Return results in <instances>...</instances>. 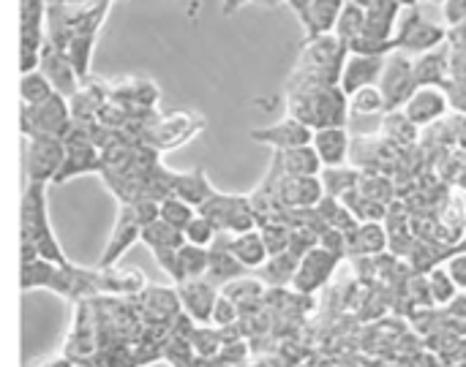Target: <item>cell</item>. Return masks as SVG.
<instances>
[{"label":"cell","mask_w":466,"mask_h":367,"mask_svg":"<svg viewBox=\"0 0 466 367\" xmlns=\"http://www.w3.org/2000/svg\"><path fill=\"white\" fill-rule=\"evenodd\" d=\"M147 286V278L137 267H76L71 262L55 264L41 256L22 262L19 289L35 292L46 289L68 303H82L93 297H134Z\"/></svg>","instance_id":"6da1fadb"},{"label":"cell","mask_w":466,"mask_h":367,"mask_svg":"<svg viewBox=\"0 0 466 367\" xmlns=\"http://www.w3.org/2000/svg\"><path fill=\"white\" fill-rule=\"evenodd\" d=\"M112 0H55L46 3V41L60 52L79 38H98Z\"/></svg>","instance_id":"7a4b0ae2"},{"label":"cell","mask_w":466,"mask_h":367,"mask_svg":"<svg viewBox=\"0 0 466 367\" xmlns=\"http://www.w3.org/2000/svg\"><path fill=\"white\" fill-rule=\"evenodd\" d=\"M287 114L311 131L347 125L350 101L339 84H287Z\"/></svg>","instance_id":"3957f363"},{"label":"cell","mask_w":466,"mask_h":367,"mask_svg":"<svg viewBox=\"0 0 466 367\" xmlns=\"http://www.w3.org/2000/svg\"><path fill=\"white\" fill-rule=\"evenodd\" d=\"M350 49L336 35L306 38L300 60L287 84H339Z\"/></svg>","instance_id":"277c9868"},{"label":"cell","mask_w":466,"mask_h":367,"mask_svg":"<svg viewBox=\"0 0 466 367\" xmlns=\"http://www.w3.org/2000/svg\"><path fill=\"white\" fill-rule=\"evenodd\" d=\"M22 243L33 245L35 253L46 262L66 264V253L55 237V229L49 223V204H46V185L27 183L22 196Z\"/></svg>","instance_id":"5b68a950"},{"label":"cell","mask_w":466,"mask_h":367,"mask_svg":"<svg viewBox=\"0 0 466 367\" xmlns=\"http://www.w3.org/2000/svg\"><path fill=\"white\" fill-rule=\"evenodd\" d=\"M205 128V117L191 109H175L167 114H158L139 136L142 144H147L156 153H167L175 147H183Z\"/></svg>","instance_id":"8992f818"},{"label":"cell","mask_w":466,"mask_h":367,"mask_svg":"<svg viewBox=\"0 0 466 367\" xmlns=\"http://www.w3.org/2000/svg\"><path fill=\"white\" fill-rule=\"evenodd\" d=\"M448 41V27L437 25L431 19H426L420 14V8H404L399 22H396V33H393V44L396 52L404 55H423L431 52L437 46H442Z\"/></svg>","instance_id":"52a82bcc"},{"label":"cell","mask_w":466,"mask_h":367,"mask_svg":"<svg viewBox=\"0 0 466 367\" xmlns=\"http://www.w3.org/2000/svg\"><path fill=\"white\" fill-rule=\"evenodd\" d=\"M197 213L202 218H208L218 234H243V232L257 229V213H254L248 196L216 191Z\"/></svg>","instance_id":"ba28073f"},{"label":"cell","mask_w":466,"mask_h":367,"mask_svg":"<svg viewBox=\"0 0 466 367\" xmlns=\"http://www.w3.org/2000/svg\"><path fill=\"white\" fill-rule=\"evenodd\" d=\"M19 125H22L25 139L27 136H55V139H66V134L74 125L71 109H68V98H63L60 93H55L52 98H46V101H41L35 106H22Z\"/></svg>","instance_id":"9c48e42d"},{"label":"cell","mask_w":466,"mask_h":367,"mask_svg":"<svg viewBox=\"0 0 466 367\" xmlns=\"http://www.w3.org/2000/svg\"><path fill=\"white\" fill-rule=\"evenodd\" d=\"M101 169V150L93 144L87 131L82 125H71V131L63 139V164L52 185H63L68 180H76L82 174H98Z\"/></svg>","instance_id":"30bf717a"},{"label":"cell","mask_w":466,"mask_h":367,"mask_svg":"<svg viewBox=\"0 0 466 367\" xmlns=\"http://www.w3.org/2000/svg\"><path fill=\"white\" fill-rule=\"evenodd\" d=\"M19 71L30 74L46 41V0H19Z\"/></svg>","instance_id":"8fae6325"},{"label":"cell","mask_w":466,"mask_h":367,"mask_svg":"<svg viewBox=\"0 0 466 367\" xmlns=\"http://www.w3.org/2000/svg\"><path fill=\"white\" fill-rule=\"evenodd\" d=\"M60 354L71 362L79 365H96V354H98V338H96V319H93V308L90 300L74 303V319H71V330L63 341Z\"/></svg>","instance_id":"7c38bea8"},{"label":"cell","mask_w":466,"mask_h":367,"mask_svg":"<svg viewBox=\"0 0 466 367\" xmlns=\"http://www.w3.org/2000/svg\"><path fill=\"white\" fill-rule=\"evenodd\" d=\"M377 87H380V93L385 98L388 112L401 109L407 104V98L418 90L415 71H412V57L404 55V52H390L385 57V68H382V76H380Z\"/></svg>","instance_id":"4fadbf2b"},{"label":"cell","mask_w":466,"mask_h":367,"mask_svg":"<svg viewBox=\"0 0 466 367\" xmlns=\"http://www.w3.org/2000/svg\"><path fill=\"white\" fill-rule=\"evenodd\" d=\"M27 153H25V169L27 183L49 185L55 183L60 164H63V139L55 136H27Z\"/></svg>","instance_id":"5bb4252c"},{"label":"cell","mask_w":466,"mask_h":367,"mask_svg":"<svg viewBox=\"0 0 466 367\" xmlns=\"http://www.w3.org/2000/svg\"><path fill=\"white\" fill-rule=\"evenodd\" d=\"M341 259L328 253L325 248H311L309 253L300 256L298 262V270H295V278H292V292L303 294V297H311L317 294L319 289H325L333 278V273L339 270Z\"/></svg>","instance_id":"9a60e30c"},{"label":"cell","mask_w":466,"mask_h":367,"mask_svg":"<svg viewBox=\"0 0 466 367\" xmlns=\"http://www.w3.org/2000/svg\"><path fill=\"white\" fill-rule=\"evenodd\" d=\"M270 172L276 177V199L284 210H311L325 196L319 177H287L276 161L270 164Z\"/></svg>","instance_id":"2e32d148"},{"label":"cell","mask_w":466,"mask_h":367,"mask_svg":"<svg viewBox=\"0 0 466 367\" xmlns=\"http://www.w3.org/2000/svg\"><path fill=\"white\" fill-rule=\"evenodd\" d=\"M142 237V223L137 218V213L131 210V204H120V213H117V221H115V229L98 256V264L101 270H109V267H117V262L139 243Z\"/></svg>","instance_id":"e0dca14e"},{"label":"cell","mask_w":466,"mask_h":367,"mask_svg":"<svg viewBox=\"0 0 466 367\" xmlns=\"http://www.w3.org/2000/svg\"><path fill=\"white\" fill-rule=\"evenodd\" d=\"M254 142L265 144V147H273V153H284V150H292V147H303V144H311V136L314 131L309 125H303L300 120L295 117H284L273 125H265V128H254L248 134Z\"/></svg>","instance_id":"ac0fdd59"},{"label":"cell","mask_w":466,"mask_h":367,"mask_svg":"<svg viewBox=\"0 0 466 367\" xmlns=\"http://www.w3.org/2000/svg\"><path fill=\"white\" fill-rule=\"evenodd\" d=\"M175 292H177L183 313L194 324H210V313H213V305L218 300V289L208 278L183 281V283L175 286Z\"/></svg>","instance_id":"d6986e66"},{"label":"cell","mask_w":466,"mask_h":367,"mask_svg":"<svg viewBox=\"0 0 466 367\" xmlns=\"http://www.w3.org/2000/svg\"><path fill=\"white\" fill-rule=\"evenodd\" d=\"M401 112L410 117L412 125L429 128V125H437L451 112V106H448V98H445L442 87H418L407 98V104L401 106Z\"/></svg>","instance_id":"ffe728a7"},{"label":"cell","mask_w":466,"mask_h":367,"mask_svg":"<svg viewBox=\"0 0 466 367\" xmlns=\"http://www.w3.org/2000/svg\"><path fill=\"white\" fill-rule=\"evenodd\" d=\"M38 71L46 76V82L52 84V90L60 93L63 98H71L82 87V82L76 79V74H74V68L68 63V57L57 46H52L49 41H44V46H41Z\"/></svg>","instance_id":"44dd1931"},{"label":"cell","mask_w":466,"mask_h":367,"mask_svg":"<svg viewBox=\"0 0 466 367\" xmlns=\"http://www.w3.org/2000/svg\"><path fill=\"white\" fill-rule=\"evenodd\" d=\"M385 68V57L380 55H347L344 65H341V76H339V87L344 95H352L363 87H371L380 82Z\"/></svg>","instance_id":"7402d4cb"},{"label":"cell","mask_w":466,"mask_h":367,"mask_svg":"<svg viewBox=\"0 0 466 367\" xmlns=\"http://www.w3.org/2000/svg\"><path fill=\"white\" fill-rule=\"evenodd\" d=\"M311 147L322 164V169L344 166L352 153V136L347 125H330V128H317L311 136Z\"/></svg>","instance_id":"603a6c76"},{"label":"cell","mask_w":466,"mask_h":367,"mask_svg":"<svg viewBox=\"0 0 466 367\" xmlns=\"http://www.w3.org/2000/svg\"><path fill=\"white\" fill-rule=\"evenodd\" d=\"M229 240H232V234H218L213 240V245L208 248V273H205V278L216 289L248 275V270L229 253Z\"/></svg>","instance_id":"cb8c5ba5"},{"label":"cell","mask_w":466,"mask_h":367,"mask_svg":"<svg viewBox=\"0 0 466 367\" xmlns=\"http://www.w3.org/2000/svg\"><path fill=\"white\" fill-rule=\"evenodd\" d=\"M363 16L366 19H363V33L360 35L382 41V44H393L396 22L401 16V5L396 0H374L371 5L363 8Z\"/></svg>","instance_id":"d4e9b609"},{"label":"cell","mask_w":466,"mask_h":367,"mask_svg":"<svg viewBox=\"0 0 466 367\" xmlns=\"http://www.w3.org/2000/svg\"><path fill=\"white\" fill-rule=\"evenodd\" d=\"M218 188L210 183V177L205 174V169H191V172H172L169 180V193L177 196L180 202H186L188 207L199 210Z\"/></svg>","instance_id":"484cf974"},{"label":"cell","mask_w":466,"mask_h":367,"mask_svg":"<svg viewBox=\"0 0 466 367\" xmlns=\"http://www.w3.org/2000/svg\"><path fill=\"white\" fill-rule=\"evenodd\" d=\"M412 71H415L418 87H442L448 82V76L453 74L451 52L442 49V46H437L431 52H423V55L412 57Z\"/></svg>","instance_id":"4316f807"},{"label":"cell","mask_w":466,"mask_h":367,"mask_svg":"<svg viewBox=\"0 0 466 367\" xmlns=\"http://www.w3.org/2000/svg\"><path fill=\"white\" fill-rule=\"evenodd\" d=\"M347 0H311L309 11L300 16V25L306 30V38H319V35H333V27L339 22L341 8Z\"/></svg>","instance_id":"83f0119b"},{"label":"cell","mask_w":466,"mask_h":367,"mask_svg":"<svg viewBox=\"0 0 466 367\" xmlns=\"http://www.w3.org/2000/svg\"><path fill=\"white\" fill-rule=\"evenodd\" d=\"M273 161L281 169V174H287V177H319V172H322V164L311 144L273 153Z\"/></svg>","instance_id":"f1b7e54d"},{"label":"cell","mask_w":466,"mask_h":367,"mask_svg":"<svg viewBox=\"0 0 466 367\" xmlns=\"http://www.w3.org/2000/svg\"><path fill=\"white\" fill-rule=\"evenodd\" d=\"M390 248V237L388 229L382 223H358V229L350 234V256H382Z\"/></svg>","instance_id":"f546056e"},{"label":"cell","mask_w":466,"mask_h":367,"mask_svg":"<svg viewBox=\"0 0 466 367\" xmlns=\"http://www.w3.org/2000/svg\"><path fill=\"white\" fill-rule=\"evenodd\" d=\"M218 292H221L227 300H232V303L238 305L240 316H254V313L262 311L265 286H262L257 278H251V275H243V278H238V281H232V283H227V286H221Z\"/></svg>","instance_id":"4dcf8cb0"},{"label":"cell","mask_w":466,"mask_h":367,"mask_svg":"<svg viewBox=\"0 0 466 367\" xmlns=\"http://www.w3.org/2000/svg\"><path fill=\"white\" fill-rule=\"evenodd\" d=\"M229 253H232L248 273H257V270L268 262V248H265V243H262L259 229H251V232H243V234H232V240H229Z\"/></svg>","instance_id":"1f68e13d"},{"label":"cell","mask_w":466,"mask_h":367,"mask_svg":"<svg viewBox=\"0 0 466 367\" xmlns=\"http://www.w3.org/2000/svg\"><path fill=\"white\" fill-rule=\"evenodd\" d=\"M298 262H300V259L292 256L289 251H287V253L268 256V262L257 270V281H259L265 289H287V286H292Z\"/></svg>","instance_id":"d6a6232c"},{"label":"cell","mask_w":466,"mask_h":367,"mask_svg":"<svg viewBox=\"0 0 466 367\" xmlns=\"http://www.w3.org/2000/svg\"><path fill=\"white\" fill-rule=\"evenodd\" d=\"M418 125H412L410 123V117L401 112V109H390V112H385V123H382V136L393 144V147H399V150H407L415 139H418Z\"/></svg>","instance_id":"836d02e7"},{"label":"cell","mask_w":466,"mask_h":367,"mask_svg":"<svg viewBox=\"0 0 466 367\" xmlns=\"http://www.w3.org/2000/svg\"><path fill=\"white\" fill-rule=\"evenodd\" d=\"M358 180H360V172L347 164L319 172L322 191H325V196H333V199H344L347 193H352L358 188Z\"/></svg>","instance_id":"e575fe53"},{"label":"cell","mask_w":466,"mask_h":367,"mask_svg":"<svg viewBox=\"0 0 466 367\" xmlns=\"http://www.w3.org/2000/svg\"><path fill=\"white\" fill-rule=\"evenodd\" d=\"M139 243H145L150 251H175V248H180L186 240H183V232L172 229L169 223H164V221L158 218V221H153V223H147V226L142 229Z\"/></svg>","instance_id":"d590c367"},{"label":"cell","mask_w":466,"mask_h":367,"mask_svg":"<svg viewBox=\"0 0 466 367\" xmlns=\"http://www.w3.org/2000/svg\"><path fill=\"white\" fill-rule=\"evenodd\" d=\"M358 191L377 202V204H385L390 207L393 204V196H396V188H393V180L382 172H360V180H358Z\"/></svg>","instance_id":"8d00e7d4"},{"label":"cell","mask_w":466,"mask_h":367,"mask_svg":"<svg viewBox=\"0 0 466 367\" xmlns=\"http://www.w3.org/2000/svg\"><path fill=\"white\" fill-rule=\"evenodd\" d=\"M188 343L194 349V354L199 360H216L221 346H224V338H221V330L218 327H208V324H194L191 335H188Z\"/></svg>","instance_id":"74e56055"},{"label":"cell","mask_w":466,"mask_h":367,"mask_svg":"<svg viewBox=\"0 0 466 367\" xmlns=\"http://www.w3.org/2000/svg\"><path fill=\"white\" fill-rule=\"evenodd\" d=\"M426 289H429V300L431 305H448L456 294H459V286L453 283V278L448 275V270L440 264L434 270H429L426 275Z\"/></svg>","instance_id":"f35d334b"},{"label":"cell","mask_w":466,"mask_h":367,"mask_svg":"<svg viewBox=\"0 0 466 367\" xmlns=\"http://www.w3.org/2000/svg\"><path fill=\"white\" fill-rule=\"evenodd\" d=\"M19 95H22V106H35V104L52 98L55 90H52V84L46 82V76L35 68V71H30V74H22Z\"/></svg>","instance_id":"ab89813d"},{"label":"cell","mask_w":466,"mask_h":367,"mask_svg":"<svg viewBox=\"0 0 466 367\" xmlns=\"http://www.w3.org/2000/svg\"><path fill=\"white\" fill-rule=\"evenodd\" d=\"M363 8H358V5H352V3H347L344 8H341V14H339V22H336V27H333V35L344 44V46H350L360 33H363Z\"/></svg>","instance_id":"60d3db41"},{"label":"cell","mask_w":466,"mask_h":367,"mask_svg":"<svg viewBox=\"0 0 466 367\" xmlns=\"http://www.w3.org/2000/svg\"><path fill=\"white\" fill-rule=\"evenodd\" d=\"M177 262H180L183 281L205 278V273H208V248H197V245L183 243L177 248Z\"/></svg>","instance_id":"b9f144b4"},{"label":"cell","mask_w":466,"mask_h":367,"mask_svg":"<svg viewBox=\"0 0 466 367\" xmlns=\"http://www.w3.org/2000/svg\"><path fill=\"white\" fill-rule=\"evenodd\" d=\"M347 101H350V114H366L369 117V114H385L388 112L385 98H382V93H380L377 84L363 87V90L347 95Z\"/></svg>","instance_id":"7bdbcfd3"},{"label":"cell","mask_w":466,"mask_h":367,"mask_svg":"<svg viewBox=\"0 0 466 367\" xmlns=\"http://www.w3.org/2000/svg\"><path fill=\"white\" fill-rule=\"evenodd\" d=\"M194 215H197V210L188 207L186 202H180L177 196H167V199L158 202V218L164 223H169L172 229H177V232H183L194 221Z\"/></svg>","instance_id":"ee69618b"},{"label":"cell","mask_w":466,"mask_h":367,"mask_svg":"<svg viewBox=\"0 0 466 367\" xmlns=\"http://www.w3.org/2000/svg\"><path fill=\"white\" fill-rule=\"evenodd\" d=\"M216 237H218L216 226H213L208 218H202L199 213H197L194 221L183 229V240H186L188 245H197V248H210Z\"/></svg>","instance_id":"f6af8a7d"},{"label":"cell","mask_w":466,"mask_h":367,"mask_svg":"<svg viewBox=\"0 0 466 367\" xmlns=\"http://www.w3.org/2000/svg\"><path fill=\"white\" fill-rule=\"evenodd\" d=\"M240 322V311L232 300H227L221 292H218V300L213 305V313H210V324L213 327H232Z\"/></svg>","instance_id":"bcb514c9"},{"label":"cell","mask_w":466,"mask_h":367,"mask_svg":"<svg viewBox=\"0 0 466 367\" xmlns=\"http://www.w3.org/2000/svg\"><path fill=\"white\" fill-rule=\"evenodd\" d=\"M442 93L451 109L466 114V76H448V82L442 84Z\"/></svg>","instance_id":"7dc6e473"},{"label":"cell","mask_w":466,"mask_h":367,"mask_svg":"<svg viewBox=\"0 0 466 367\" xmlns=\"http://www.w3.org/2000/svg\"><path fill=\"white\" fill-rule=\"evenodd\" d=\"M442 267L448 270V275L453 278V283L459 286V292H466V251L453 248Z\"/></svg>","instance_id":"c3c4849f"},{"label":"cell","mask_w":466,"mask_h":367,"mask_svg":"<svg viewBox=\"0 0 466 367\" xmlns=\"http://www.w3.org/2000/svg\"><path fill=\"white\" fill-rule=\"evenodd\" d=\"M442 19L451 30L466 25V0H445L442 3Z\"/></svg>","instance_id":"681fc988"},{"label":"cell","mask_w":466,"mask_h":367,"mask_svg":"<svg viewBox=\"0 0 466 367\" xmlns=\"http://www.w3.org/2000/svg\"><path fill=\"white\" fill-rule=\"evenodd\" d=\"M448 313L453 316V319H459V322H466V292H459L448 305Z\"/></svg>","instance_id":"f907efd6"},{"label":"cell","mask_w":466,"mask_h":367,"mask_svg":"<svg viewBox=\"0 0 466 367\" xmlns=\"http://www.w3.org/2000/svg\"><path fill=\"white\" fill-rule=\"evenodd\" d=\"M27 367H98V365H79V362H71V360H66L63 354H57V357H52V360L30 362Z\"/></svg>","instance_id":"816d5d0a"},{"label":"cell","mask_w":466,"mask_h":367,"mask_svg":"<svg viewBox=\"0 0 466 367\" xmlns=\"http://www.w3.org/2000/svg\"><path fill=\"white\" fill-rule=\"evenodd\" d=\"M284 3H287V5L292 8V14H295L298 19H300V16H303V14L309 11V5H311V0H284Z\"/></svg>","instance_id":"f5cc1de1"},{"label":"cell","mask_w":466,"mask_h":367,"mask_svg":"<svg viewBox=\"0 0 466 367\" xmlns=\"http://www.w3.org/2000/svg\"><path fill=\"white\" fill-rule=\"evenodd\" d=\"M248 3H254V0H221V11H224V14H235V11H240L243 5H248Z\"/></svg>","instance_id":"db71d44e"},{"label":"cell","mask_w":466,"mask_h":367,"mask_svg":"<svg viewBox=\"0 0 466 367\" xmlns=\"http://www.w3.org/2000/svg\"><path fill=\"white\" fill-rule=\"evenodd\" d=\"M396 3L401 5V11H404V8H418V5H420V0H396Z\"/></svg>","instance_id":"11a10c76"},{"label":"cell","mask_w":466,"mask_h":367,"mask_svg":"<svg viewBox=\"0 0 466 367\" xmlns=\"http://www.w3.org/2000/svg\"><path fill=\"white\" fill-rule=\"evenodd\" d=\"M254 3H259V5H270V8H273V5H281L284 0H254Z\"/></svg>","instance_id":"9f6ffc18"},{"label":"cell","mask_w":466,"mask_h":367,"mask_svg":"<svg viewBox=\"0 0 466 367\" xmlns=\"http://www.w3.org/2000/svg\"><path fill=\"white\" fill-rule=\"evenodd\" d=\"M347 3H352V5H358V8H366V5H371L374 0H347Z\"/></svg>","instance_id":"6f0895ef"},{"label":"cell","mask_w":466,"mask_h":367,"mask_svg":"<svg viewBox=\"0 0 466 367\" xmlns=\"http://www.w3.org/2000/svg\"><path fill=\"white\" fill-rule=\"evenodd\" d=\"M456 248H461V251H466V229H464V234H461V243H459Z\"/></svg>","instance_id":"680465c9"},{"label":"cell","mask_w":466,"mask_h":367,"mask_svg":"<svg viewBox=\"0 0 466 367\" xmlns=\"http://www.w3.org/2000/svg\"><path fill=\"white\" fill-rule=\"evenodd\" d=\"M459 185H461V188H466V169L461 172V177H459Z\"/></svg>","instance_id":"91938a15"},{"label":"cell","mask_w":466,"mask_h":367,"mask_svg":"<svg viewBox=\"0 0 466 367\" xmlns=\"http://www.w3.org/2000/svg\"><path fill=\"white\" fill-rule=\"evenodd\" d=\"M431 3H445V0H431Z\"/></svg>","instance_id":"94428289"}]
</instances>
